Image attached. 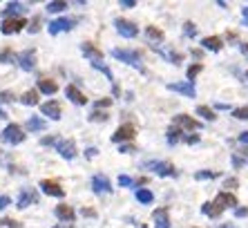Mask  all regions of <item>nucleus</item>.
I'll list each match as a JSON object with an SVG mask.
<instances>
[{
    "label": "nucleus",
    "mask_w": 248,
    "mask_h": 228,
    "mask_svg": "<svg viewBox=\"0 0 248 228\" xmlns=\"http://www.w3.org/2000/svg\"><path fill=\"white\" fill-rule=\"evenodd\" d=\"M202 45L210 51H219L221 47H224V40H221L219 36H206V38H202Z\"/></svg>",
    "instance_id": "obj_21"
},
{
    "label": "nucleus",
    "mask_w": 248,
    "mask_h": 228,
    "mask_svg": "<svg viewBox=\"0 0 248 228\" xmlns=\"http://www.w3.org/2000/svg\"><path fill=\"white\" fill-rule=\"evenodd\" d=\"M217 177V172H208V170H199V172H195V179H215Z\"/></svg>",
    "instance_id": "obj_35"
},
{
    "label": "nucleus",
    "mask_w": 248,
    "mask_h": 228,
    "mask_svg": "<svg viewBox=\"0 0 248 228\" xmlns=\"http://www.w3.org/2000/svg\"><path fill=\"white\" fill-rule=\"evenodd\" d=\"M215 204L221 206V208H232V206L237 208V197L231 195V193H219L217 195V199H215Z\"/></svg>",
    "instance_id": "obj_18"
},
{
    "label": "nucleus",
    "mask_w": 248,
    "mask_h": 228,
    "mask_svg": "<svg viewBox=\"0 0 248 228\" xmlns=\"http://www.w3.org/2000/svg\"><path fill=\"white\" fill-rule=\"evenodd\" d=\"M54 228H74L72 224H58V226H54Z\"/></svg>",
    "instance_id": "obj_57"
},
{
    "label": "nucleus",
    "mask_w": 248,
    "mask_h": 228,
    "mask_svg": "<svg viewBox=\"0 0 248 228\" xmlns=\"http://www.w3.org/2000/svg\"><path fill=\"white\" fill-rule=\"evenodd\" d=\"M168 90L179 92V94H186L188 98H195L197 97L195 83H190V81H186V83H170V85H168Z\"/></svg>",
    "instance_id": "obj_10"
},
{
    "label": "nucleus",
    "mask_w": 248,
    "mask_h": 228,
    "mask_svg": "<svg viewBox=\"0 0 248 228\" xmlns=\"http://www.w3.org/2000/svg\"><path fill=\"white\" fill-rule=\"evenodd\" d=\"M155 224L156 226L155 228H170L172 224H170V217H168V211L166 208H159V211H155Z\"/></svg>",
    "instance_id": "obj_20"
},
{
    "label": "nucleus",
    "mask_w": 248,
    "mask_h": 228,
    "mask_svg": "<svg viewBox=\"0 0 248 228\" xmlns=\"http://www.w3.org/2000/svg\"><path fill=\"white\" fill-rule=\"evenodd\" d=\"M202 212L208 217H213V219H217V217L224 212V208L221 206H217L215 201H206V204H202Z\"/></svg>",
    "instance_id": "obj_22"
},
{
    "label": "nucleus",
    "mask_w": 248,
    "mask_h": 228,
    "mask_svg": "<svg viewBox=\"0 0 248 228\" xmlns=\"http://www.w3.org/2000/svg\"><path fill=\"white\" fill-rule=\"evenodd\" d=\"M186 34L188 36H195L197 32H195V23H186Z\"/></svg>",
    "instance_id": "obj_46"
},
{
    "label": "nucleus",
    "mask_w": 248,
    "mask_h": 228,
    "mask_svg": "<svg viewBox=\"0 0 248 228\" xmlns=\"http://www.w3.org/2000/svg\"><path fill=\"white\" fill-rule=\"evenodd\" d=\"M56 150H58V154H61L63 159H67V161H72V159L76 157V143L72 141V139L58 141V143H56Z\"/></svg>",
    "instance_id": "obj_8"
},
{
    "label": "nucleus",
    "mask_w": 248,
    "mask_h": 228,
    "mask_svg": "<svg viewBox=\"0 0 248 228\" xmlns=\"http://www.w3.org/2000/svg\"><path fill=\"white\" fill-rule=\"evenodd\" d=\"M145 168L148 170H155L159 177H177L179 172L170 161H145Z\"/></svg>",
    "instance_id": "obj_1"
},
{
    "label": "nucleus",
    "mask_w": 248,
    "mask_h": 228,
    "mask_svg": "<svg viewBox=\"0 0 248 228\" xmlns=\"http://www.w3.org/2000/svg\"><path fill=\"white\" fill-rule=\"evenodd\" d=\"M134 137H137V130H134V126H130V123H123V126L119 128L114 134H112V141H114V143H123V141L130 143Z\"/></svg>",
    "instance_id": "obj_5"
},
{
    "label": "nucleus",
    "mask_w": 248,
    "mask_h": 228,
    "mask_svg": "<svg viewBox=\"0 0 248 228\" xmlns=\"http://www.w3.org/2000/svg\"><path fill=\"white\" fill-rule=\"evenodd\" d=\"M23 27H27V20H25V18H5L0 32H2V34H16V32H20Z\"/></svg>",
    "instance_id": "obj_7"
},
{
    "label": "nucleus",
    "mask_w": 248,
    "mask_h": 228,
    "mask_svg": "<svg viewBox=\"0 0 248 228\" xmlns=\"http://www.w3.org/2000/svg\"><path fill=\"white\" fill-rule=\"evenodd\" d=\"M67 9V2H63V0H54V2H49L47 5V12L49 14H61Z\"/></svg>",
    "instance_id": "obj_27"
},
{
    "label": "nucleus",
    "mask_w": 248,
    "mask_h": 228,
    "mask_svg": "<svg viewBox=\"0 0 248 228\" xmlns=\"http://www.w3.org/2000/svg\"><path fill=\"white\" fill-rule=\"evenodd\" d=\"M197 114H199V116H203L206 121H215V119H217L213 110L206 108V105H197Z\"/></svg>",
    "instance_id": "obj_30"
},
{
    "label": "nucleus",
    "mask_w": 248,
    "mask_h": 228,
    "mask_svg": "<svg viewBox=\"0 0 248 228\" xmlns=\"http://www.w3.org/2000/svg\"><path fill=\"white\" fill-rule=\"evenodd\" d=\"M25 12H27V5H23V2H7L5 9H2V14H5L7 18H12V16L23 18Z\"/></svg>",
    "instance_id": "obj_13"
},
{
    "label": "nucleus",
    "mask_w": 248,
    "mask_h": 228,
    "mask_svg": "<svg viewBox=\"0 0 248 228\" xmlns=\"http://www.w3.org/2000/svg\"><path fill=\"white\" fill-rule=\"evenodd\" d=\"M237 186H239V181H237L235 177H231V179H226L224 181V188H237Z\"/></svg>",
    "instance_id": "obj_43"
},
{
    "label": "nucleus",
    "mask_w": 248,
    "mask_h": 228,
    "mask_svg": "<svg viewBox=\"0 0 248 228\" xmlns=\"http://www.w3.org/2000/svg\"><path fill=\"white\" fill-rule=\"evenodd\" d=\"M219 228H235V226H231V224H224V226H219Z\"/></svg>",
    "instance_id": "obj_58"
},
{
    "label": "nucleus",
    "mask_w": 248,
    "mask_h": 228,
    "mask_svg": "<svg viewBox=\"0 0 248 228\" xmlns=\"http://www.w3.org/2000/svg\"><path fill=\"white\" fill-rule=\"evenodd\" d=\"M134 150H137V148H134L132 143H123L121 148H119V152H121V154H132Z\"/></svg>",
    "instance_id": "obj_38"
},
{
    "label": "nucleus",
    "mask_w": 248,
    "mask_h": 228,
    "mask_svg": "<svg viewBox=\"0 0 248 228\" xmlns=\"http://www.w3.org/2000/svg\"><path fill=\"white\" fill-rule=\"evenodd\" d=\"M232 116H235V119H239V121H248V105H246V108H235V110H232Z\"/></svg>",
    "instance_id": "obj_33"
},
{
    "label": "nucleus",
    "mask_w": 248,
    "mask_h": 228,
    "mask_svg": "<svg viewBox=\"0 0 248 228\" xmlns=\"http://www.w3.org/2000/svg\"><path fill=\"white\" fill-rule=\"evenodd\" d=\"M76 25L74 18H56V20H52L49 23V34H63V32H69V29Z\"/></svg>",
    "instance_id": "obj_6"
},
{
    "label": "nucleus",
    "mask_w": 248,
    "mask_h": 228,
    "mask_svg": "<svg viewBox=\"0 0 248 228\" xmlns=\"http://www.w3.org/2000/svg\"><path fill=\"white\" fill-rule=\"evenodd\" d=\"M92 190L94 193H110L112 190L110 179L105 177V175H94L92 177Z\"/></svg>",
    "instance_id": "obj_12"
},
{
    "label": "nucleus",
    "mask_w": 248,
    "mask_h": 228,
    "mask_svg": "<svg viewBox=\"0 0 248 228\" xmlns=\"http://www.w3.org/2000/svg\"><path fill=\"white\" fill-rule=\"evenodd\" d=\"M2 224H5V226H9V228H20V224H18L16 219H2Z\"/></svg>",
    "instance_id": "obj_45"
},
{
    "label": "nucleus",
    "mask_w": 248,
    "mask_h": 228,
    "mask_svg": "<svg viewBox=\"0 0 248 228\" xmlns=\"http://www.w3.org/2000/svg\"><path fill=\"white\" fill-rule=\"evenodd\" d=\"M41 190L49 197H65V190L61 188V183L54 181V179H43L41 181Z\"/></svg>",
    "instance_id": "obj_9"
},
{
    "label": "nucleus",
    "mask_w": 248,
    "mask_h": 228,
    "mask_svg": "<svg viewBox=\"0 0 248 228\" xmlns=\"http://www.w3.org/2000/svg\"><path fill=\"white\" fill-rule=\"evenodd\" d=\"M242 14H244V23L248 25V7H244V9H242Z\"/></svg>",
    "instance_id": "obj_54"
},
{
    "label": "nucleus",
    "mask_w": 248,
    "mask_h": 228,
    "mask_svg": "<svg viewBox=\"0 0 248 228\" xmlns=\"http://www.w3.org/2000/svg\"><path fill=\"white\" fill-rule=\"evenodd\" d=\"M174 123H177V126L179 128H186V130H199V121H195V119H190V116H188V114H177V116H174Z\"/></svg>",
    "instance_id": "obj_16"
},
{
    "label": "nucleus",
    "mask_w": 248,
    "mask_h": 228,
    "mask_svg": "<svg viewBox=\"0 0 248 228\" xmlns=\"http://www.w3.org/2000/svg\"><path fill=\"white\" fill-rule=\"evenodd\" d=\"M242 54H244V56H248V43H244V45H242Z\"/></svg>",
    "instance_id": "obj_56"
},
{
    "label": "nucleus",
    "mask_w": 248,
    "mask_h": 228,
    "mask_svg": "<svg viewBox=\"0 0 248 228\" xmlns=\"http://www.w3.org/2000/svg\"><path fill=\"white\" fill-rule=\"evenodd\" d=\"M83 215H85V217H96V212L90 211V208H83Z\"/></svg>",
    "instance_id": "obj_53"
},
{
    "label": "nucleus",
    "mask_w": 248,
    "mask_h": 228,
    "mask_svg": "<svg viewBox=\"0 0 248 228\" xmlns=\"http://www.w3.org/2000/svg\"><path fill=\"white\" fill-rule=\"evenodd\" d=\"M108 105H112V98H101L94 103V108H108Z\"/></svg>",
    "instance_id": "obj_44"
},
{
    "label": "nucleus",
    "mask_w": 248,
    "mask_h": 228,
    "mask_svg": "<svg viewBox=\"0 0 248 228\" xmlns=\"http://www.w3.org/2000/svg\"><path fill=\"white\" fill-rule=\"evenodd\" d=\"M137 0H121V7H134Z\"/></svg>",
    "instance_id": "obj_51"
},
{
    "label": "nucleus",
    "mask_w": 248,
    "mask_h": 228,
    "mask_svg": "<svg viewBox=\"0 0 248 228\" xmlns=\"http://www.w3.org/2000/svg\"><path fill=\"white\" fill-rule=\"evenodd\" d=\"M96 154H98L96 148H87L85 150V157H87V159H92V157H96Z\"/></svg>",
    "instance_id": "obj_49"
},
{
    "label": "nucleus",
    "mask_w": 248,
    "mask_h": 228,
    "mask_svg": "<svg viewBox=\"0 0 248 228\" xmlns=\"http://www.w3.org/2000/svg\"><path fill=\"white\" fill-rule=\"evenodd\" d=\"M92 67H94V69H98V72H103V74L108 76V79H110V81H114V76H112V69L108 67V65H105L103 61H94V63H92Z\"/></svg>",
    "instance_id": "obj_31"
},
{
    "label": "nucleus",
    "mask_w": 248,
    "mask_h": 228,
    "mask_svg": "<svg viewBox=\"0 0 248 228\" xmlns=\"http://www.w3.org/2000/svg\"><path fill=\"white\" fill-rule=\"evenodd\" d=\"M197 141H199V137H188L186 139V143H197Z\"/></svg>",
    "instance_id": "obj_55"
},
{
    "label": "nucleus",
    "mask_w": 248,
    "mask_h": 228,
    "mask_svg": "<svg viewBox=\"0 0 248 228\" xmlns=\"http://www.w3.org/2000/svg\"><path fill=\"white\" fill-rule=\"evenodd\" d=\"M246 79H248V72H246Z\"/></svg>",
    "instance_id": "obj_61"
},
{
    "label": "nucleus",
    "mask_w": 248,
    "mask_h": 228,
    "mask_svg": "<svg viewBox=\"0 0 248 228\" xmlns=\"http://www.w3.org/2000/svg\"><path fill=\"white\" fill-rule=\"evenodd\" d=\"M56 217L58 219H63V222H74V217H76V212H74V208L72 206H67V204H61V206H56Z\"/></svg>",
    "instance_id": "obj_17"
},
{
    "label": "nucleus",
    "mask_w": 248,
    "mask_h": 228,
    "mask_svg": "<svg viewBox=\"0 0 248 228\" xmlns=\"http://www.w3.org/2000/svg\"><path fill=\"white\" fill-rule=\"evenodd\" d=\"M5 116H7V114H5V112H2V110H0V119H5Z\"/></svg>",
    "instance_id": "obj_59"
},
{
    "label": "nucleus",
    "mask_w": 248,
    "mask_h": 228,
    "mask_svg": "<svg viewBox=\"0 0 248 228\" xmlns=\"http://www.w3.org/2000/svg\"><path fill=\"white\" fill-rule=\"evenodd\" d=\"M239 141H242L244 146L248 148V132H242V134H239Z\"/></svg>",
    "instance_id": "obj_50"
},
{
    "label": "nucleus",
    "mask_w": 248,
    "mask_h": 228,
    "mask_svg": "<svg viewBox=\"0 0 248 228\" xmlns=\"http://www.w3.org/2000/svg\"><path fill=\"white\" fill-rule=\"evenodd\" d=\"M235 217H248V208H235Z\"/></svg>",
    "instance_id": "obj_48"
},
{
    "label": "nucleus",
    "mask_w": 248,
    "mask_h": 228,
    "mask_svg": "<svg viewBox=\"0 0 248 228\" xmlns=\"http://www.w3.org/2000/svg\"><path fill=\"white\" fill-rule=\"evenodd\" d=\"M2 141L5 143H12V146H18V143L25 141V134H23V128L12 123V126H7L2 130Z\"/></svg>",
    "instance_id": "obj_2"
},
{
    "label": "nucleus",
    "mask_w": 248,
    "mask_h": 228,
    "mask_svg": "<svg viewBox=\"0 0 248 228\" xmlns=\"http://www.w3.org/2000/svg\"><path fill=\"white\" fill-rule=\"evenodd\" d=\"M36 201H38V195L34 193V188H25L23 193H20V197H18V208L23 211L29 204H36Z\"/></svg>",
    "instance_id": "obj_14"
},
{
    "label": "nucleus",
    "mask_w": 248,
    "mask_h": 228,
    "mask_svg": "<svg viewBox=\"0 0 248 228\" xmlns=\"http://www.w3.org/2000/svg\"><path fill=\"white\" fill-rule=\"evenodd\" d=\"M232 165H235V168H242V165H244V159H242V157H237V154H235V157H232Z\"/></svg>",
    "instance_id": "obj_47"
},
{
    "label": "nucleus",
    "mask_w": 248,
    "mask_h": 228,
    "mask_svg": "<svg viewBox=\"0 0 248 228\" xmlns=\"http://www.w3.org/2000/svg\"><path fill=\"white\" fill-rule=\"evenodd\" d=\"M199 72H202V63H195L192 67H188V81L192 83V81H195V76L199 74Z\"/></svg>",
    "instance_id": "obj_34"
},
{
    "label": "nucleus",
    "mask_w": 248,
    "mask_h": 228,
    "mask_svg": "<svg viewBox=\"0 0 248 228\" xmlns=\"http://www.w3.org/2000/svg\"><path fill=\"white\" fill-rule=\"evenodd\" d=\"M65 94H67V98H69L72 103H76V105H85V103H87L85 94H83L81 90H76L74 85H69L67 90H65Z\"/></svg>",
    "instance_id": "obj_19"
},
{
    "label": "nucleus",
    "mask_w": 248,
    "mask_h": 228,
    "mask_svg": "<svg viewBox=\"0 0 248 228\" xmlns=\"http://www.w3.org/2000/svg\"><path fill=\"white\" fill-rule=\"evenodd\" d=\"M41 112L45 114V116H49V119H54V121L61 119V105H58L56 101L43 103V105H41Z\"/></svg>",
    "instance_id": "obj_15"
},
{
    "label": "nucleus",
    "mask_w": 248,
    "mask_h": 228,
    "mask_svg": "<svg viewBox=\"0 0 248 228\" xmlns=\"http://www.w3.org/2000/svg\"><path fill=\"white\" fill-rule=\"evenodd\" d=\"M112 56L119 58V61H123V63L132 65V67L137 69H143L141 67V58H139L137 51H127V49H112Z\"/></svg>",
    "instance_id": "obj_4"
},
{
    "label": "nucleus",
    "mask_w": 248,
    "mask_h": 228,
    "mask_svg": "<svg viewBox=\"0 0 248 228\" xmlns=\"http://www.w3.org/2000/svg\"><path fill=\"white\" fill-rule=\"evenodd\" d=\"M181 137H184V130H179V128H170L168 130V143H177Z\"/></svg>",
    "instance_id": "obj_32"
},
{
    "label": "nucleus",
    "mask_w": 248,
    "mask_h": 228,
    "mask_svg": "<svg viewBox=\"0 0 248 228\" xmlns=\"http://www.w3.org/2000/svg\"><path fill=\"white\" fill-rule=\"evenodd\" d=\"M9 204H12V199H9L7 195H0V211H5Z\"/></svg>",
    "instance_id": "obj_42"
},
{
    "label": "nucleus",
    "mask_w": 248,
    "mask_h": 228,
    "mask_svg": "<svg viewBox=\"0 0 248 228\" xmlns=\"http://www.w3.org/2000/svg\"><path fill=\"white\" fill-rule=\"evenodd\" d=\"M114 27H116V32H119L123 38H137V36H139L137 25L130 23V20H125V18H116V20H114Z\"/></svg>",
    "instance_id": "obj_3"
},
{
    "label": "nucleus",
    "mask_w": 248,
    "mask_h": 228,
    "mask_svg": "<svg viewBox=\"0 0 248 228\" xmlns=\"http://www.w3.org/2000/svg\"><path fill=\"white\" fill-rule=\"evenodd\" d=\"M12 101H14L12 92H0V103H12Z\"/></svg>",
    "instance_id": "obj_40"
},
{
    "label": "nucleus",
    "mask_w": 248,
    "mask_h": 228,
    "mask_svg": "<svg viewBox=\"0 0 248 228\" xmlns=\"http://www.w3.org/2000/svg\"><path fill=\"white\" fill-rule=\"evenodd\" d=\"M27 130H34V132L45 130V121H43V119H36V116H31V119L27 121Z\"/></svg>",
    "instance_id": "obj_29"
},
{
    "label": "nucleus",
    "mask_w": 248,
    "mask_h": 228,
    "mask_svg": "<svg viewBox=\"0 0 248 228\" xmlns=\"http://www.w3.org/2000/svg\"><path fill=\"white\" fill-rule=\"evenodd\" d=\"M105 119H108L105 112H92V116H90V121H105Z\"/></svg>",
    "instance_id": "obj_41"
},
{
    "label": "nucleus",
    "mask_w": 248,
    "mask_h": 228,
    "mask_svg": "<svg viewBox=\"0 0 248 228\" xmlns=\"http://www.w3.org/2000/svg\"><path fill=\"white\" fill-rule=\"evenodd\" d=\"M152 199H155L152 190H148V188H139L137 190V201H141V204H152Z\"/></svg>",
    "instance_id": "obj_25"
},
{
    "label": "nucleus",
    "mask_w": 248,
    "mask_h": 228,
    "mask_svg": "<svg viewBox=\"0 0 248 228\" xmlns=\"http://www.w3.org/2000/svg\"><path fill=\"white\" fill-rule=\"evenodd\" d=\"M145 36H148L150 40H155V43H161V40H163V32L159 27H152V25L145 29Z\"/></svg>",
    "instance_id": "obj_26"
},
{
    "label": "nucleus",
    "mask_w": 248,
    "mask_h": 228,
    "mask_svg": "<svg viewBox=\"0 0 248 228\" xmlns=\"http://www.w3.org/2000/svg\"><path fill=\"white\" fill-rule=\"evenodd\" d=\"M38 90H41L43 94H54V92L58 90V85L49 79H43V81H38Z\"/></svg>",
    "instance_id": "obj_24"
},
{
    "label": "nucleus",
    "mask_w": 248,
    "mask_h": 228,
    "mask_svg": "<svg viewBox=\"0 0 248 228\" xmlns=\"http://www.w3.org/2000/svg\"><path fill=\"white\" fill-rule=\"evenodd\" d=\"M14 58H16V56H14L12 49H2V51H0V63H7V61H14ZM16 61H18V58H16Z\"/></svg>",
    "instance_id": "obj_36"
},
{
    "label": "nucleus",
    "mask_w": 248,
    "mask_h": 228,
    "mask_svg": "<svg viewBox=\"0 0 248 228\" xmlns=\"http://www.w3.org/2000/svg\"><path fill=\"white\" fill-rule=\"evenodd\" d=\"M20 101H23V105H36V103H38V92H36V90L25 92Z\"/></svg>",
    "instance_id": "obj_28"
},
{
    "label": "nucleus",
    "mask_w": 248,
    "mask_h": 228,
    "mask_svg": "<svg viewBox=\"0 0 248 228\" xmlns=\"http://www.w3.org/2000/svg\"><path fill=\"white\" fill-rule=\"evenodd\" d=\"M49 143H58L54 137H47V139H43V146H49Z\"/></svg>",
    "instance_id": "obj_52"
},
{
    "label": "nucleus",
    "mask_w": 248,
    "mask_h": 228,
    "mask_svg": "<svg viewBox=\"0 0 248 228\" xmlns=\"http://www.w3.org/2000/svg\"><path fill=\"white\" fill-rule=\"evenodd\" d=\"M83 54H85L90 61H101V51L96 49V47H92V43H83Z\"/></svg>",
    "instance_id": "obj_23"
},
{
    "label": "nucleus",
    "mask_w": 248,
    "mask_h": 228,
    "mask_svg": "<svg viewBox=\"0 0 248 228\" xmlns=\"http://www.w3.org/2000/svg\"><path fill=\"white\" fill-rule=\"evenodd\" d=\"M242 154H246V157H248V148H244V150H242Z\"/></svg>",
    "instance_id": "obj_60"
},
{
    "label": "nucleus",
    "mask_w": 248,
    "mask_h": 228,
    "mask_svg": "<svg viewBox=\"0 0 248 228\" xmlns=\"http://www.w3.org/2000/svg\"><path fill=\"white\" fill-rule=\"evenodd\" d=\"M119 186H130V188H132V186H134V179H130L127 175H121V177H119Z\"/></svg>",
    "instance_id": "obj_39"
},
{
    "label": "nucleus",
    "mask_w": 248,
    "mask_h": 228,
    "mask_svg": "<svg viewBox=\"0 0 248 228\" xmlns=\"http://www.w3.org/2000/svg\"><path fill=\"white\" fill-rule=\"evenodd\" d=\"M27 29H29V34H36V32L41 29V18H34V20L27 25Z\"/></svg>",
    "instance_id": "obj_37"
},
{
    "label": "nucleus",
    "mask_w": 248,
    "mask_h": 228,
    "mask_svg": "<svg viewBox=\"0 0 248 228\" xmlns=\"http://www.w3.org/2000/svg\"><path fill=\"white\" fill-rule=\"evenodd\" d=\"M18 65L25 69V72H31L36 67V51L34 49H27L18 56Z\"/></svg>",
    "instance_id": "obj_11"
}]
</instances>
